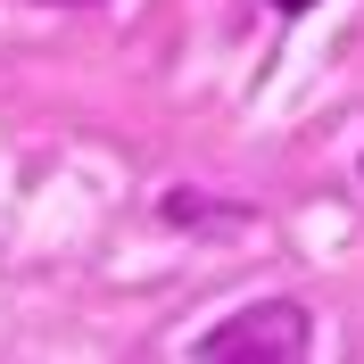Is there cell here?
<instances>
[{"label": "cell", "instance_id": "obj_2", "mask_svg": "<svg viewBox=\"0 0 364 364\" xmlns=\"http://www.w3.org/2000/svg\"><path fill=\"white\" fill-rule=\"evenodd\" d=\"M273 9H315V0H273Z\"/></svg>", "mask_w": 364, "mask_h": 364}, {"label": "cell", "instance_id": "obj_1", "mask_svg": "<svg viewBox=\"0 0 364 364\" xmlns=\"http://www.w3.org/2000/svg\"><path fill=\"white\" fill-rule=\"evenodd\" d=\"M199 356L207 364H290V356H306V306L257 298V306H240V315H224L207 331Z\"/></svg>", "mask_w": 364, "mask_h": 364}, {"label": "cell", "instance_id": "obj_3", "mask_svg": "<svg viewBox=\"0 0 364 364\" xmlns=\"http://www.w3.org/2000/svg\"><path fill=\"white\" fill-rule=\"evenodd\" d=\"M356 174H364V166H356Z\"/></svg>", "mask_w": 364, "mask_h": 364}]
</instances>
